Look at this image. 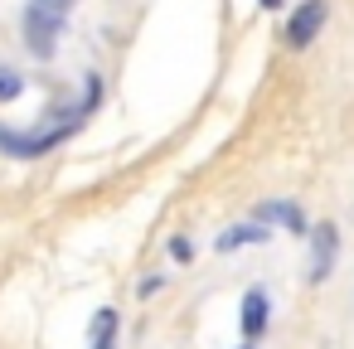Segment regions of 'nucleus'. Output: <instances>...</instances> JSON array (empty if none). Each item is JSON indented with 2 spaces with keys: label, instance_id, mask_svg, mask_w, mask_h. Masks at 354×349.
<instances>
[{
  "label": "nucleus",
  "instance_id": "nucleus-1",
  "mask_svg": "<svg viewBox=\"0 0 354 349\" xmlns=\"http://www.w3.org/2000/svg\"><path fill=\"white\" fill-rule=\"evenodd\" d=\"M73 6L78 0H30L25 6V44L35 59H49L59 49V35H64Z\"/></svg>",
  "mask_w": 354,
  "mask_h": 349
},
{
  "label": "nucleus",
  "instance_id": "nucleus-2",
  "mask_svg": "<svg viewBox=\"0 0 354 349\" xmlns=\"http://www.w3.org/2000/svg\"><path fill=\"white\" fill-rule=\"evenodd\" d=\"M83 117H64L59 126H35V131H0V151L6 155H20V160H35V155H49L64 136L78 131Z\"/></svg>",
  "mask_w": 354,
  "mask_h": 349
},
{
  "label": "nucleus",
  "instance_id": "nucleus-3",
  "mask_svg": "<svg viewBox=\"0 0 354 349\" xmlns=\"http://www.w3.org/2000/svg\"><path fill=\"white\" fill-rule=\"evenodd\" d=\"M325 15H330V6H325V0H301V6L286 15V30H281V39H286L291 49H306V44L320 35Z\"/></svg>",
  "mask_w": 354,
  "mask_h": 349
},
{
  "label": "nucleus",
  "instance_id": "nucleus-4",
  "mask_svg": "<svg viewBox=\"0 0 354 349\" xmlns=\"http://www.w3.org/2000/svg\"><path fill=\"white\" fill-rule=\"evenodd\" d=\"M335 252H339V233H335V223H320L315 247H310V281H325L335 272Z\"/></svg>",
  "mask_w": 354,
  "mask_h": 349
},
{
  "label": "nucleus",
  "instance_id": "nucleus-5",
  "mask_svg": "<svg viewBox=\"0 0 354 349\" xmlns=\"http://www.w3.org/2000/svg\"><path fill=\"white\" fill-rule=\"evenodd\" d=\"M267 315H272V301H267V291H248L243 296V310H238V325H243V339H257L262 330H267Z\"/></svg>",
  "mask_w": 354,
  "mask_h": 349
},
{
  "label": "nucleus",
  "instance_id": "nucleus-6",
  "mask_svg": "<svg viewBox=\"0 0 354 349\" xmlns=\"http://www.w3.org/2000/svg\"><path fill=\"white\" fill-rule=\"evenodd\" d=\"M117 325H122V315L112 305H102L88 325V349H117Z\"/></svg>",
  "mask_w": 354,
  "mask_h": 349
},
{
  "label": "nucleus",
  "instance_id": "nucleus-7",
  "mask_svg": "<svg viewBox=\"0 0 354 349\" xmlns=\"http://www.w3.org/2000/svg\"><path fill=\"white\" fill-rule=\"evenodd\" d=\"M272 233L262 228V223H233L223 238H218V252H233V247H243V243H267Z\"/></svg>",
  "mask_w": 354,
  "mask_h": 349
},
{
  "label": "nucleus",
  "instance_id": "nucleus-8",
  "mask_svg": "<svg viewBox=\"0 0 354 349\" xmlns=\"http://www.w3.org/2000/svg\"><path fill=\"white\" fill-rule=\"evenodd\" d=\"M262 214H267V218H281V223H286V228H296V233L306 228V223H301V209H296V204H267Z\"/></svg>",
  "mask_w": 354,
  "mask_h": 349
},
{
  "label": "nucleus",
  "instance_id": "nucleus-9",
  "mask_svg": "<svg viewBox=\"0 0 354 349\" xmlns=\"http://www.w3.org/2000/svg\"><path fill=\"white\" fill-rule=\"evenodd\" d=\"M20 93H25V78L15 68H0V102H15Z\"/></svg>",
  "mask_w": 354,
  "mask_h": 349
},
{
  "label": "nucleus",
  "instance_id": "nucleus-10",
  "mask_svg": "<svg viewBox=\"0 0 354 349\" xmlns=\"http://www.w3.org/2000/svg\"><path fill=\"white\" fill-rule=\"evenodd\" d=\"M170 252H175V262H189V252H194V247H189L185 238H175V243H170Z\"/></svg>",
  "mask_w": 354,
  "mask_h": 349
},
{
  "label": "nucleus",
  "instance_id": "nucleus-11",
  "mask_svg": "<svg viewBox=\"0 0 354 349\" xmlns=\"http://www.w3.org/2000/svg\"><path fill=\"white\" fill-rule=\"evenodd\" d=\"M262 6H267V10H277V6H281V0H262Z\"/></svg>",
  "mask_w": 354,
  "mask_h": 349
}]
</instances>
